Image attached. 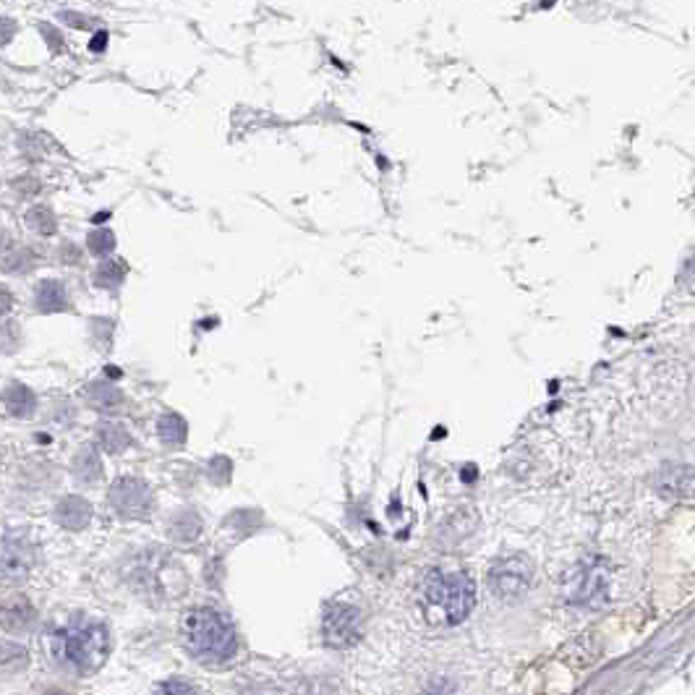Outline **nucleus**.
<instances>
[{
    "label": "nucleus",
    "mask_w": 695,
    "mask_h": 695,
    "mask_svg": "<svg viewBox=\"0 0 695 695\" xmlns=\"http://www.w3.org/2000/svg\"><path fill=\"white\" fill-rule=\"evenodd\" d=\"M58 662L74 669L76 675H95L110 656V630L92 617H74L53 630L50 638Z\"/></svg>",
    "instance_id": "obj_1"
},
{
    "label": "nucleus",
    "mask_w": 695,
    "mask_h": 695,
    "mask_svg": "<svg viewBox=\"0 0 695 695\" xmlns=\"http://www.w3.org/2000/svg\"><path fill=\"white\" fill-rule=\"evenodd\" d=\"M6 246H8V233L3 230V225H0V254L6 251Z\"/></svg>",
    "instance_id": "obj_26"
},
{
    "label": "nucleus",
    "mask_w": 695,
    "mask_h": 695,
    "mask_svg": "<svg viewBox=\"0 0 695 695\" xmlns=\"http://www.w3.org/2000/svg\"><path fill=\"white\" fill-rule=\"evenodd\" d=\"M87 249L92 251L95 257H108V254H113V249H115L113 230H108V228L92 230V233L87 236Z\"/></svg>",
    "instance_id": "obj_19"
},
{
    "label": "nucleus",
    "mask_w": 695,
    "mask_h": 695,
    "mask_svg": "<svg viewBox=\"0 0 695 695\" xmlns=\"http://www.w3.org/2000/svg\"><path fill=\"white\" fill-rule=\"evenodd\" d=\"M105 45H108V34H105V32H100V34H97V37H95V42H92V45H89V48L95 50V53H100V50L105 48Z\"/></svg>",
    "instance_id": "obj_25"
},
{
    "label": "nucleus",
    "mask_w": 695,
    "mask_h": 695,
    "mask_svg": "<svg viewBox=\"0 0 695 695\" xmlns=\"http://www.w3.org/2000/svg\"><path fill=\"white\" fill-rule=\"evenodd\" d=\"M11 306H14V298H11V293L0 285V317H6L8 311H11Z\"/></svg>",
    "instance_id": "obj_24"
},
{
    "label": "nucleus",
    "mask_w": 695,
    "mask_h": 695,
    "mask_svg": "<svg viewBox=\"0 0 695 695\" xmlns=\"http://www.w3.org/2000/svg\"><path fill=\"white\" fill-rule=\"evenodd\" d=\"M108 500L121 518L142 520L152 510V489L147 481L136 479V476H121L110 486Z\"/></svg>",
    "instance_id": "obj_6"
},
{
    "label": "nucleus",
    "mask_w": 695,
    "mask_h": 695,
    "mask_svg": "<svg viewBox=\"0 0 695 695\" xmlns=\"http://www.w3.org/2000/svg\"><path fill=\"white\" fill-rule=\"evenodd\" d=\"M424 604L429 615L447 625H460L476 607V586L463 573H429L424 583Z\"/></svg>",
    "instance_id": "obj_3"
},
{
    "label": "nucleus",
    "mask_w": 695,
    "mask_h": 695,
    "mask_svg": "<svg viewBox=\"0 0 695 695\" xmlns=\"http://www.w3.org/2000/svg\"><path fill=\"white\" fill-rule=\"evenodd\" d=\"M48 695H66V693H63V690H50Z\"/></svg>",
    "instance_id": "obj_27"
},
{
    "label": "nucleus",
    "mask_w": 695,
    "mask_h": 695,
    "mask_svg": "<svg viewBox=\"0 0 695 695\" xmlns=\"http://www.w3.org/2000/svg\"><path fill=\"white\" fill-rule=\"evenodd\" d=\"M34 301H37V309L42 314H58V311L66 309V288L58 280H42L34 291Z\"/></svg>",
    "instance_id": "obj_13"
},
{
    "label": "nucleus",
    "mask_w": 695,
    "mask_h": 695,
    "mask_svg": "<svg viewBox=\"0 0 695 695\" xmlns=\"http://www.w3.org/2000/svg\"><path fill=\"white\" fill-rule=\"evenodd\" d=\"M97 439H100L102 450L110 455H121L131 447L129 429L123 424H118V421H102V424L97 426Z\"/></svg>",
    "instance_id": "obj_11"
},
{
    "label": "nucleus",
    "mask_w": 695,
    "mask_h": 695,
    "mask_svg": "<svg viewBox=\"0 0 695 695\" xmlns=\"http://www.w3.org/2000/svg\"><path fill=\"white\" fill-rule=\"evenodd\" d=\"M361 633H364V617L358 607L343 604V601L327 604L322 615V635L327 646L348 648L361 638Z\"/></svg>",
    "instance_id": "obj_5"
},
{
    "label": "nucleus",
    "mask_w": 695,
    "mask_h": 695,
    "mask_svg": "<svg viewBox=\"0 0 695 695\" xmlns=\"http://www.w3.org/2000/svg\"><path fill=\"white\" fill-rule=\"evenodd\" d=\"M16 29H19L16 27V21L8 19V16H3V19H0V45H6V42L14 40Z\"/></svg>",
    "instance_id": "obj_23"
},
{
    "label": "nucleus",
    "mask_w": 695,
    "mask_h": 695,
    "mask_svg": "<svg viewBox=\"0 0 695 695\" xmlns=\"http://www.w3.org/2000/svg\"><path fill=\"white\" fill-rule=\"evenodd\" d=\"M210 476H212V481H228L230 479V460L223 458V455L212 460Z\"/></svg>",
    "instance_id": "obj_22"
},
{
    "label": "nucleus",
    "mask_w": 695,
    "mask_h": 695,
    "mask_svg": "<svg viewBox=\"0 0 695 695\" xmlns=\"http://www.w3.org/2000/svg\"><path fill=\"white\" fill-rule=\"evenodd\" d=\"M609 586V573L607 565L599 560L581 562L575 567L570 578H567V599L575 601V604H596L607 596Z\"/></svg>",
    "instance_id": "obj_7"
},
{
    "label": "nucleus",
    "mask_w": 695,
    "mask_h": 695,
    "mask_svg": "<svg viewBox=\"0 0 695 695\" xmlns=\"http://www.w3.org/2000/svg\"><path fill=\"white\" fill-rule=\"evenodd\" d=\"M181 635L191 656L202 662H228L238 651V635L230 620L210 607L189 609L181 620Z\"/></svg>",
    "instance_id": "obj_2"
},
{
    "label": "nucleus",
    "mask_w": 695,
    "mask_h": 695,
    "mask_svg": "<svg viewBox=\"0 0 695 695\" xmlns=\"http://www.w3.org/2000/svg\"><path fill=\"white\" fill-rule=\"evenodd\" d=\"M531 581H534V562L526 554L500 557L486 573V583L500 599H518L531 588Z\"/></svg>",
    "instance_id": "obj_4"
},
{
    "label": "nucleus",
    "mask_w": 695,
    "mask_h": 695,
    "mask_svg": "<svg viewBox=\"0 0 695 695\" xmlns=\"http://www.w3.org/2000/svg\"><path fill=\"white\" fill-rule=\"evenodd\" d=\"M123 280H126V264L123 262H102L95 270V283L105 291L121 288Z\"/></svg>",
    "instance_id": "obj_17"
},
{
    "label": "nucleus",
    "mask_w": 695,
    "mask_h": 695,
    "mask_svg": "<svg viewBox=\"0 0 695 695\" xmlns=\"http://www.w3.org/2000/svg\"><path fill=\"white\" fill-rule=\"evenodd\" d=\"M55 520H58L63 528H68V531H81V528H87L89 520H92V505H89L84 497L71 494V497L58 502V507H55Z\"/></svg>",
    "instance_id": "obj_9"
},
{
    "label": "nucleus",
    "mask_w": 695,
    "mask_h": 695,
    "mask_svg": "<svg viewBox=\"0 0 695 695\" xmlns=\"http://www.w3.org/2000/svg\"><path fill=\"white\" fill-rule=\"evenodd\" d=\"M34 607L27 596H11L0 601V628L8 633H27L34 625Z\"/></svg>",
    "instance_id": "obj_8"
},
{
    "label": "nucleus",
    "mask_w": 695,
    "mask_h": 695,
    "mask_svg": "<svg viewBox=\"0 0 695 695\" xmlns=\"http://www.w3.org/2000/svg\"><path fill=\"white\" fill-rule=\"evenodd\" d=\"M71 471L79 481L84 484H95V481L102 479V460L100 453H97L92 445L79 447V453L74 455V463H71Z\"/></svg>",
    "instance_id": "obj_12"
},
{
    "label": "nucleus",
    "mask_w": 695,
    "mask_h": 695,
    "mask_svg": "<svg viewBox=\"0 0 695 695\" xmlns=\"http://www.w3.org/2000/svg\"><path fill=\"white\" fill-rule=\"evenodd\" d=\"M152 695H199V690L183 680H165L157 685Z\"/></svg>",
    "instance_id": "obj_21"
},
{
    "label": "nucleus",
    "mask_w": 695,
    "mask_h": 695,
    "mask_svg": "<svg viewBox=\"0 0 695 695\" xmlns=\"http://www.w3.org/2000/svg\"><path fill=\"white\" fill-rule=\"evenodd\" d=\"M27 228H32L34 233H40V236H53L55 228H58V223H55V215L50 207H32V210L27 212Z\"/></svg>",
    "instance_id": "obj_18"
},
{
    "label": "nucleus",
    "mask_w": 695,
    "mask_h": 695,
    "mask_svg": "<svg viewBox=\"0 0 695 695\" xmlns=\"http://www.w3.org/2000/svg\"><path fill=\"white\" fill-rule=\"evenodd\" d=\"M3 264H6L8 272H29L34 267V257L29 249L11 251V254L3 259Z\"/></svg>",
    "instance_id": "obj_20"
},
{
    "label": "nucleus",
    "mask_w": 695,
    "mask_h": 695,
    "mask_svg": "<svg viewBox=\"0 0 695 695\" xmlns=\"http://www.w3.org/2000/svg\"><path fill=\"white\" fill-rule=\"evenodd\" d=\"M3 408L14 419H32V413L37 411V395L27 385L14 382V385H8L6 392H3Z\"/></svg>",
    "instance_id": "obj_10"
},
{
    "label": "nucleus",
    "mask_w": 695,
    "mask_h": 695,
    "mask_svg": "<svg viewBox=\"0 0 695 695\" xmlns=\"http://www.w3.org/2000/svg\"><path fill=\"white\" fill-rule=\"evenodd\" d=\"M84 398H87V403L92 405V408H97V411H115V408H121L123 403V392L118 390V387L108 385V382H92V385H87V390H84Z\"/></svg>",
    "instance_id": "obj_14"
},
{
    "label": "nucleus",
    "mask_w": 695,
    "mask_h": 695,
    "mask_svg": "<svg viewBox=\"0 0 695 695\" xmlns=\"http://www.w3.org/2000/svg\"><path fill=\"white\" fill-rule=\"evenodd\" d=\"M157 434L165 445L170 447H181L186 442V434H189V426L186 421L178 416V413H162L157 419Z\"/></svg>",
    "instance_id": "obj_16"
},
{
    "label": "nucleus",
    "mask_w": 695,
    "mask_h": 695,
    "mask_svg": "<svg viewBox=\"0 0 695 695\" xmlns=\"http://www.w3.org/2000/svg\"><path fill=\"white\" fill-rule=\"evenodd\" d=\"M659 492L667 497H682L690 489V468L688 466H667L659 473Z\"/></svg>",
    "instance_id": "obj_15"
}]
</instances>
